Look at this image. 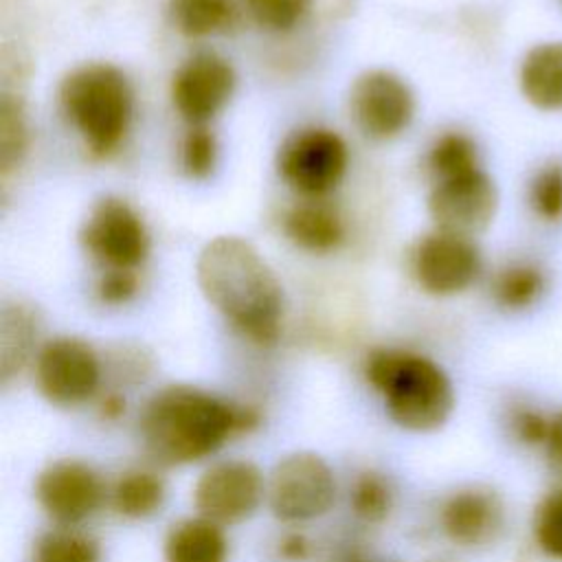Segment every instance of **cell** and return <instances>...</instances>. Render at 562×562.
Returning <instances> with one entry per match:
<instances>
[{
    "mask_svg": "<svg viewBox=\"0 0 562 562\" xmlns=\"http://www.w3.org/2000/svg\"><path fill=\"white\" fill-rule=\"evenodd\" d=\"M252 406L235 404L191 384H169L140 408L143 450L160 465H189L220 452L233 435L259 426Z\"/></svg>",
    "mask_w": 562,
    "mask_h": 562,
    "instance_id": "obj_1",
    "label": "cell"
},
{
    "mask_svg": "<svg viewBox=\"0 0 562 562\" xmlns=\"http://www.w3.org/2000/svg\"><path fill=\"white\" fill-rule=\"evenodd\" d=\"M198 283L206 301L246 338L272 345L281 334V283L259 255L241 237L211 239L198 257Z\"/></svg>",
    "mask_w": 562,
    "mask_h": 562,
    "instance_id": "obj_2",
    "label": "cell"
},
{
    "mask_svg": "<svg viewBox=\"0 0 562 562\" xmlns=\"http://www.w3.org/2000/svg\"><path fill=\"white\" fill-rule=\"evenodd\" d=\"M364 375L382 395L389 419L404 430L432 432L448 422L454 408L448 373L422 353L375 349L367 358Z\"/></svg>",
    "mask_w": 562,
    "mask_h": 562,
    "instance_id": "obj_3",
    "label": "cell"
},
{
    "mask_svg": "<svg viewBox=\"0 0 562 562\" xmlns=\"http://www.w3.org/2000/svg\"><path fill=\"white\" fill-rule=\"evenodd\" d=\"M61 108L94 156L110 154L132 119V88L110 64H88L72 70L59 88Z\"/></svg>",
    "mask_w": 562,
    "mask_h": 562,
    "instance_id": "obj_4",
    "label": "cell"
},
{
    "mask_svg": "<svg viewBox=\"0 0 562 562\" xmlns=\"http://www.w3.org/2000/svg\"><path fill=\"white\" fill-rule=\"evenodd\" d=\"M338 496L331 465L316 452H290L281 457L266 481L270 514L285 525H303L329 514Z\"/></svg>",
    "mask_w": 562,
    "mask_h": 562,
    "instance_id": "obj_5",
    "label": "cell"
},
{
    "mask_svg": "<svg viewBox=\"0 0 562 562\" xmlns=\"http://www.w3.org/2000/svg\"><path fill=\"white\" fill-rule=\"evenodd\" d=\"M35 386L42 397L61 408L88 404L101 386L103 369L90 342L75 336L46 340L33 362Z\"/></svg>",
    "mask_w": 562,
    "mask_h": 562,
    "instance_id": "obj_6",
    "label": "cell"
},
{
    "mask_svg": "<svg viewBox=\"0 0 562 562\" xmlns=\"http://www.w3.org/2000/svg\"><path fill=\"white\" fill-rule=\"evenodd\" d=\"M266 481L250 459L213 461L193 485V507L222 527L239 525L266 501Z\"/></svg>",
    "mask_w": 562,
    "mask_h": 562,
    "instance_id": "obj_7",
    "label": "cell"
},
{
    "mask_svg": "<svg viewBox=\"0 0 562 562\" xmlns=\"http://www.w3.org/2000/svg\"><path fill=\"white\" fill-rule=\"evenodd\" d=\"M108 496L101 474L81 459H55L35 479V501L57 527L92 518Z\"/></svg>",
    "mask_w": 562,
    "mask_h": 562,
    "instance_id": "obj_8",
    "label": "cell"
},
{
    "mask_svg": "<svg viewBox=\"0 0 562 562\" xmlns=\"http://www.w3.org/2000/svg\"><path fill=\"white\" fill-rule=\"evenodd\" d=\"M345 140L325 127L292 134L279 149L281 178L303 195H323L334 189L347 169Z\"/></svg>",
    "mask_w": 562,
    "mask_h": 562,
    "instance_id": "obj_9",
    "label": "cell"
},
{
    "mask_svg": "<svg viewBox=\"0 0 562 562\" xmlns=\"http://www.w3.org/2000/svg\"><path fill=\"white\" fill-rule=\"evenodd\" d=\"M496 187L481 171L443 178L428 198V211L439 231L472 237L487 228L496 213Z\"/></svg>",
    "mask_w": 562,
    "mask_h": 562,
    "instance_id": "obj_10",
    "label": "cell"
},
{
    "mask_svg": "<svg viewBox=\"0 0 562 562\" xmlns=\"http://www.w3.org/2000/svg\"><path fill=\"white\" fill-rule=\"evenodd\" d=\"M83 244L112 270H132L147 257L149 235L130 204L105 198L92 209L86 222Z\"/></svg>",
    "mask_w": 562,
    "mask_h": 562,
    "instance_id": "obj_11",
    "label": "cell"
},
{
    "mask_svg": "<svg viewBox=\"0 0 562 562\" xmlns=\"http://www.w3.org/2000/svg\"><path fill=\"white\" fill-rule=\"evenodd\" d=\"M415 101L411 88L393 72L371 70L351 88V114L371 138H393L413 119Z\"/></svg>",
    "mask_w": 562,
    "mask_h": 562,
    "instance_id": "obj_12",
    "label": "cell"
},
{
    "mask_svg": "<svg viewBox=\"0 0 562 562\" xmlns=\"http://www.w3.org/2000/svg\"><path fill=\"white\" fill-rule=\"evenodd\" d=\"M235 88L233 66L215 53H195L173 75L171 99L182 119L204 123L215 116Z\"/></svg>",
    "mask_w": 562,
    "mask_h": 562,
    "instance_id": "obj_13",
    "label": "cell"
},
{
    "mask_svg": "<svg viewBox=\"0 0 562 562\" xmlns=\"http://www.w3.org/2000/svg\"><path fill=\"white\" fill-rule=\"evenodd\" d=\"M481 259L468 237L437 231L424 237L415 252V277L419 285L437 296L463 292L476 279Z\"/></svg>",
    "mask_w": 562,
    "mask_h": 562,
    "instance_id": "obj_14",
    "label": "cell"
},
{
    "mask_svg": "<svg viewBox=\"0 0 562 562\" xmlns=\"http://www.w3.org/2000/svg\"><path fill=\"white\" fill-rule=\"evenodd\" d=\"M446 538L459 547H481L503 527V505L490 490L465 487L450 494L439 512Z\"/></svg>",
    "mask_w": 562,
    "mask_h": 562,
    "instance_id": "obj_15",
    "label": "cell"
},
{
    "mask_svg": "<svg viewBox=\"0 0 562 562\" xmlns=\"http://www.w3.org/2000/svg\"><path fill=\"white\" fill-rule=\"evenodd\" d=\"M224 529L200 514L173 522L162 542L165 562H228Z\"/></svg>",
    "mask_w": 562,
    "mask_h": 562,
    "instance_id": "obj_16",
    "label": "cell"
},
{
    "mask_svg": "<svg viewBox=\"0 0 562 562\" xmlns=\"http://www.w3.org/2000/svg\"><path fill=\"white\" fill-rule=\"evenodd\" d=\"M520 90L540 110H562V42L533 46L520 66Z\"/></svg>",
    "mask_w": 562,
    "mask_h": 562,
    "instance_id": "obj_17",
    "label": "cell"
},
{
    "mask_svg": "<svg viewBox=\"0 0 562 562\" xmlns=\"http://www.w3.org/2000/svg\"><path fill=\"white\" fill-rule=\"evenodd\" d=\"M165 496V481L156 472L140 468L123 472L108 494L112 509L130 520H145L160 512Z\"/></svg>",
    "mask_w": 562,
    "mask_h": 562,
    "instance_id": "obj_18",
    "label": "cell"
},
{
    "mask_svg": "<svg viewBox=\"0 0 562 562\" xmlns=\"http://www.w3.org/2000/svg\"><path fill=\"white\" fill-rule=\"evenodd\" d=\"M285 233L294 244L312 252H325L340 244L345 228L334 211L321 204H299L285 217Z\"/></svg>",
    "mask_w": 562,
    "mask_h": 562,
    "instance_id": "obj_19",
    "label": "cell"
},
{
    "mask_svg": "<svg viewBox=\"0 0 562 562\" xmlns=\"http://www.w3.org/2000/svg\"><path fill=\"white\" fill-rule=\"evenodd\" d=\"M35 338L37 325L33 314L20 305L4 307L0 327V373L4 382L22 371L33 353Z\"/></svg>",
    "mask_w": 562,
    "mask_h": 562,
    "instance_id": "obj_20",
    "label": "cell"
},
{
    "mask_svg": "<svg viewBox=\"0 0 562 562\" xmlns=\"http://www.w3.org/2000/svg\"><path fill=\"white\" fill-rule=\"evenodd\" d=\"M99 542L77 527H53L33 547V562H99Z\"/></svg>",
    "mask_w": 562,
    "mask_h": 562,
    "instance_id": "obj_21",
    "label": "cell"
},
{
    "mask_svg": "<svg viewBox=\"0 0 562 562\" xmlns=\"http://www.w3.org/2000/svg\"><path fill=\"white\" fill-rule=\"evenodd\" d=\"M169 9L176 29L189 37L211 35L233 20L231 0H171Z\"/></svg>",
    "mask_w": 562,
    "mask_h": 562,
    "instance_id": "obj_22",
    "label": "cell"
},
{
    "mask_svg": "<svg viewBox=\"0 0 562 562\" xmlns=\"http://www.w3.org/2000/svg\"><path fill=\"white\" fill-rule=\"evenodd\" d=\"M349 505L356 518L364 522H382L393 509V487L380 472H362L349 492Z\"/></svg>",
    "mask_w": 562,
    "mask_h": 562,
    "instance_id": "obj_23",
    "label": "cell"
},
{
    "mask_svg": "<svg viewBox=\"0 0 562 562\" xmlns=\"http://www.w3.org/2000/svg\"><path fill=\"white\" fill-rule=\"evenodd\" d=\"M542 290V274L529 263H514L498 272L494 281V296L507 310L531 305Z\"/></svg>",
    "mask_w": 562,
    "mask_h": 562,
    "instance_id": "obj_24",
    "label": "cell"
},
{
    "mask_svg": "<svg viewBox=\"0 0 562 562\" xmlns=\"http://www.w3.org/2000/svg\"><path fill=\"white\" fill-rule=\"evenodd\" d=\"M430 167L441 180L479 169L474 143L457 132L443 134L430 151Z\"/></svg>",
    "mask_w": 562,
    "mask_h": 562,
    "instance_id": "obj_25",
    "label": "cell"
},
{
    "mask_svg": "<svg viewBox=\"0 0 562 562\" xmlns=\"http://www.w3.org/2000/svg\"><path fill=\"white\" fill-rule=\"evenodd\" d=\"M26 147V123L18 101L11 97L2 99L0 105V165L7 176L22 158Z\"/></svg>",
    "mask_w": 562,
    "mask_h": 562,
    "instance_id": "obj_26",
    "label": "cell"
},
{
    "mask_svg": "<svg viewBox=\"0 0 562 562\" xmlns=\"http://www.w3.org/2000/svg\"><path fill=\"white\" fill-rule=\"evenodd\" d=\"M312 0H244L250 18L270 31H290Z\"/></svg>",
    "mask_w": 562,
    "mask_h": 562,
    "instance_id": "obj_27",
    "label": "cell"
},
{
    "mask_svg": "<svg viewBox=\"0 0 562 562\" xmlns=\"http://www.w3.org/2000/svg\"><path fill=\"white\" fill-rule=\"evenodd\" d=\"M533 533L542 553L562 560V490L551 492L538 507Z\"/></svg>",
    "mask_w": 562,
    "mask_h": 562,
    "instance_id": "obj_28",
    "label": "cell"
},
{
    "mask_svg": "<svg viewBox=\"0 0 562 562\" xmlns=\"http://www.w3.org/2000/svg\"><path fill=\"white\" fill-rule=\"evenodd\" d=\"M529 200H531V209L542 220L555 222L562 217V167L560 165H549L533 178Z\"/></svg>",
    "mask_w": 562,
    "mask_h": 562,
    "instance_id": "obj_29",
    "label": "cell"
},
{
    "mask_svg": "<svg viewBox=\"0 0 562 562\" xmlns=\"http://www.w3.org/2000/svg\"><path fill=\"white\" fill-rule=\"evenodd\" d=\"M215 156H217V145H215V136L209 130L195 127L187 134L182 145V165L191 178L209 176L213 171Z\"/></svg>",
    "mask_w": 562,
    "mask_h": 562,
    "instance_id": "obj_30",
    "label": "cell"
},
{
    "mask_svg": "<svg viewBox=\"0 0 562 562\" xmlns=\"http://www.w3.org/2000/svg\"><path fill=\"white\" fill-rule=\"evenodd\" d=\"M509 428H512V435L522 443H529V446L547 443L551 419H547L542 413L533 408H516L509 415Z\"/></svg>",
    "mask_w": 562,
    "mask_h": 562,
    "instance_id": "obj_31",
    "label": "cell"
},
{
    "mask_svg": "<svg viewBox=\"0 0 562 562\" xmlns=\"http://www.w3.org/2000/svg\"><path fill=\"white\" fill-rule=\"evenodd\" d=\"M136 288L138 283L132 270H110L99 281V299L108 305H121L136 294Z\"/></svg>",
    "mask_w": 562,
    "mask_h": 562,
    "instance_id": "obj_32",
    "label": "cell"
},
{
    "mask_svg": "<svg viewBox=\"0 0 562 562\" xmlns=\"http://www.w3.org/2000/svg\"><path fill=\"white\" fill-rule=\"evenodd\" d=\"M277 551L288 562H303L310 555V540L299 531H290L279 540Z\"/></svg>",
    "mask_w": 562,
    "mask_h": 562,
    "instance_id": "obj_33",
    "label": "cell"
},
{
    "mask_svg": "<svg viewBox=\"0 0 562 562\" xmlns=\"http://www.w3.org/2000/svg\"><path fill=\"white\" fill-rule=\"evenodd\" d=\"M125 411H127V402H125V395L119 391L105 393L99 402V417L103 422H119L121 417H125Z\"/></svg>",
    "mask_w": 562,
    "mask_h": 562,
    "instance_id": "obj_34",
    "label": "cell"
},
{
    "mask_svg": "<svg viewBox=\"0 0 562 562\" xmlns=\"http://www.w3.org/2000/svg\"><path fill=\"white\" fill-rule=\"evenodd\" d=\"M547 454L551 459V463L562 470V411L551 419V430H549V439H547Z\"/></svg>",
    "mask_w": 562,
    "mask_h": 562,
    "instance_id": "obj_35",
    "label": "cell"
}]
</instances>
